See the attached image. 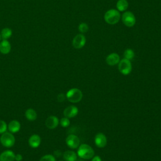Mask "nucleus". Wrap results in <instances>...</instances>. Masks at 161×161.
<instances>
[{"instance_id":"f8f14e48","label":"nucleus","mask_w":161,"mask_h":161,"mask_svg":"<svg viewBox=\"0 0 161 161\" xmlns=\"http://www.w3.org/2000/svg\"><path fill=\"white\" fill-rule=\"evenodd\" d=\"M119 60V56L116 53H112L108 55L106 58V62L107 64L111 66L118 64Z\"/></svg>"},{"instance_id":"4be33fe9","label":"nucleus","mask_w":161,"mask_h":161,"mask_svg":"<svg viewBox=\"0 0 161 161\" xmlns=\"http://www.w3.org/2000/svg\"><path fill=\"white\" fill-rule=\"evenodd\" d=\"M60 125L62 126V127H64V128H66L67 126H69L70 125V120L67 117H64L62 118L61 119H60Z\"/></svg>"},{"instance_id":"a211bd4d","label":"nucleus","mask_w":161,"mask_h":161,"mask_svg":"<svg viewBox=\"0 0 161 161\" xmlns=\"http://www.w3.org/2000/svg\"><path fill=\"white\" fill-rule=\"evenodd\" d=\"M25 115L26 119L29 121H34L37 118L36 112L32 108H29L26 109V111H25Z\"/></svg>"},{"instance_id":"1a4fd4ad","label":"nucleus","mask_w":161,"mask_h":161,"mask_svg":"<svg viewBox=\"0 0 161 161\" xmlns=\"http://www.w3.org/2000/svg\"><path fill=\"white\" fill-rule=\"evenodd\" d=\"M94 142L98 148H103L107 144L106 136L102 133H98L95 136Z\"/></svg>"},{"instance_id":"9d476101","label":"nucleus","mask_w":161,"mask_h":161,"mask_svg":"<svg viewBox=\"0 0 161 161\" xmlns=\"http://www.w3.org/2000/svg\"><path fill=\"white\" fill-rule=\"evenodd\" d=\"M59 120L57 116H50L45 120V126L50 130L55 129L58 125Z\"/></svg>"},{"instance_id":"0eeeda50","label":"nucleus","mask_w":161,"mask_h":161,"mask_svg":"<svg viewBox=\"0 0 161 161\" xmlns=\"http://www.w3.org/2000/svg\"><path fill=\"white\" fill-rule=\"evenodd\" d=\"M65 142L67 145L72 148V149H75L77 147H79L80 144V140L77 136L74 134H70L68 135V136L66 138Z\"/></svg>"},{"instance_id":"c85d7f7f","label":"nucleus","mask_w":161,"mask_h":161,"mask_svg":"<svg viewBox=\"0 0 161 161\" xmlns=\"http://www.w3.org/2000/svg\"><path fill=\"white\" fill-rule=\"evenodd\" d=\"M1 34H0V40H1Z\"/></svg>"},{"instance_id":"dca6fc26","label":"nucleus","mask_w":161,"mask_h":161,"mask_svg":"<svg viewBox=\"0 0 161 161\" xmlns=\"http://www.w3.org/2000/svg\"><path fill=\"white\" fill-rule=\"evenodd\" d=\"M20 123L16 120H12L8 125V128L11 133H16L20 130Z\"/></svg>"},{"instance_id":"393cba45","label":"nucleus","mask_w":161,"mask_h":161,"mask_svg":"<svg viewBox=\"0 0 161 161\" xmlns=\"http://www.w3.org/2000/svg\"><path fill=\"white\" fill-rule=\"evenodd\" d=\"M7 125L3 120H0V134L4 133L7 130Z\"/></svg>"},{"instance_id":"c756f323","label":"nucleus","mask_w":161,"mask_h":161,"mask_svg":"<svg viewBox=\"0 0 161 161\" xmlns=\"http://www.w3.org/2000/svg\"><path fill=\"white\" fill-rule=\"evenodd\" d=\"M60 161H62V160H60Z\"/></svg>"},{"instance_id":"20e7f679","label":"nucleus","mask_w":161,"mask_h":161,"mask_svg":"<svg viewBox=\"0 0 161 161\" xmlns=\"http://www.w3.org/2000/svg\"><path fill=\"white\" fill-rule=\"evenodd\" d=\"M0 142L4 147L9 148L14 145L15 143V138L11 132L9 133L5 131L4 133H2L0 138Z\"/></svg>"},{"instance_id":"2eb2a0df","label":"nucleus","mask_w":161,"mask_h":161,"mask_svg":"<svg viewBox=\"0 0 161 161\" xmlns=\"http://www.w3.org/2000/svg\"><path fill=\"white\" fill-rule=\"evenodd\" d=\"M11 44L7 40H3L0 42V52L3 54H8L11 51Z\"/></svg>"},{"instance_id":"aec40b11","label":"nucleus","mask_w":161,"mask_h":161,"mask_svg":"<svg viewBox=\"0 0 161 161\" xmlns=\"http://www.w3.org/2000/svg\"><path fill=\"white\" fill-rule=\"evenodd\" d=\"M12 35V30L9 28H4L1 30V36L3 40H7Z\"/></svg>"},{"instance_id":"ddd939ff","label":"nucleus","mask_w":161,"mask_h":161,"mask_svg":"<svg viewBox=\"0 0 161 161\" xmlns=\"http://www.w3.org/2000/svg\"><path fill=\"white\" fill-rule=\"evenodd\" d=\"M15 154L11 150H6L0 155V161H14Z\"/></svg>"},{"instance_id":"f3484780","label":"nucleus","mask_w":161,"mask_h":161,"mask_svg":"<svg viewBox=\"0 0 161 161\" xmlns=\"http://www.w3.org/2000/svg\"><path fill=\"white\" fill-rule=\"evenodd\" d=\"M63 157L65 161H76L77 159V154L73 151L67 150L64 153Z\"/></svg>"},{"instance_id":"423d86ee","label":"nucleus","mask_w":161,"mask_h":161,"mask_svg":"<svg viewBox=\"0 0 161 161\" xmlns=\"http://www.w3.org/2000/svg\"><path fill=\"white\" fill-rule=\"evenodd\" d=\"M122 21L126 26L131 27L135 25L136 19L131 12L126 11L122 15Z\"/></svg>"},{"instance_id":"f257e3e1","label":"nucleus","mask_w":161,"mask_h":161,"mask_svg":"<svg viewBox=\"0 0 161 161\" xmlns=\"http://www.w3.org/2000/svg\"><path fill=\"white\" fill-rule=\"evenodd\" d=\"M94 151L92 148L87 144H81L79 146L77 155L83 159L89 160L94 157Z\"/></svg>"},{"instance_id":"39448f33","label":"nucleus","mask_w":161,"mask_h":161,"mask_svg":"<svg viewBox=\"0 0 161 161\" xmlns=\"http://www.w3.org/2000/svg\"><path fill=\"white\" fill-rule=\"evenodd\" d=\"M132 69V66L130 60L126 58H123L118 63V70L123 75H128Z\"/></svg>"},{"instance_id":"f03ea898","label":"nucleus","mask_w":161,"mask_h":161,"mask_svg":"<svg viewBox=\"0 0 161 161\" xmlns=\"http://www.w3.org/2000/svg\"><path fill=\"white\" fill-rule=\"evenodd\" d=\"M104 18L107 23L109 25H115L120 19V14L118 10L111 9L105 13Z\"/></svg>"},{"instance_id":"cd10ccee","label":"nucleus","mask_w":161,"mask_h":161,"mask_svg":"<svg viewBox=\"0 0 161 161\" xmlns=\"http://www.w3.org/2000/svg\"><path fill=\"white\" fill-rule=\"evenodd\" d=\"M91 161H102V160L99 156H95L92 158Z\"/></svg>"},{"instance_id":"7ed1b4c3","label":"nucleus","mask_w":161,"mask_h":161,"mask_svg":"<svg viewBox=\"0 0 161 161\" xmlns=\"http://www.w3.org/2000/svg\"><path fill=\"white\" fill-rule=\"evenodd\" d=\"M83 97V94L82 91L77 88H73L67 91L66 94V98L69 101L76 103L81 101Z\"/></svg>"},{"instance_id":"9b49d317","label":"nucleus","mask_w":161,"mask_h":161,"mask_svg":"<svg viewBox=\"0 0 161 161\" xmlns=\"http://www.w3.org/2000/svg\"><path fill=\"white\" fill-rule=\"evenodd\" d=\"M79 110L78 108L73 105L67 106L64 110V115L65 117H67L68 118H71L73 117H75L78 114Z\"/></svg>"},{"instance_id":"6e6552de","label":"nucleus","mask_w":161,"mask_h":161,"mask_svg":"<svg viewBox=\"0 0 161 161\" xmlns=\"http://www.w3.org/2000/svg\"><path fill=\"white\" fill-rule=\"evenodd\" d=\"M86 38L82 34L77 35L72 40V45L75 48L79 49L82 48L86 44Z\"/></svg>"},{"instance_id":"6ab92c4d","label":"nucleus","mask_w":161,"mask_h":161,"mask_svg":"<svg viewBox=\"0 0 161 161\" xmlns=\"http://www.w3.org/2000/svg\"><path fill=\"white\" fill-rule=\"evenodd\" d=\"M116 8L120 11H125L128 8V3L126 0H118L116 3Z\"/></svg>"},{"instance_id":"4468645a","label":"nucleus","mask_w":161,"mask_h":161,"mask_svg":"<svg viewBox=\"0 0 161 161\" xmlns=\"http://www.w3.org/2000/svg\"><path fill=\"white\" fill-rule=\"evenodd\" d=\"M41 143V138L39 135L34 134L28 140V144L32 148H37Z\"/></svg>"},{"instance_id":"b1692460","label":"nucleus","mask_w":161,"mask_h":161,"mask_svg":"<svg viewBox=\"0 0 161 161\" xmlns=\"http://www.w3.org/2000/svg\"><path fill=\"white\" fill-rule=\"evenodd\" d=\"M79 30L80 32L81 33H86L88 31L89 27L87 26V25L85 23H81L79 25Z\"/></svg>"},{"instance_id":"412c9836","label":"nucleus","mask_w":161,"mask_h":161,"mask_svg":"<svg viewBox=\"0 0 161 161\" xmlns=\"http://www.w3.org/2000/svg\"><path fill=\"white\" fill-rule=\"evenodd\" d=\"M135 56V53L133 50L131 48H128L124 52V57L125 58L131 60L134 58Z\"/></svg>"},{"instance_id":"bb28decb","label":"nucleus","mask_w":161,"mask_h":161,"mask_svg":"<svg viewBox=\"0 0 161 161\" xmlns=\"http://www.w3.org/2000/svg\"><path fill=\"white\" fill-rule=\"evenodd\" d=\"M23 159V157L21 154L19 153H18L16 155H15V158H14V160H16V161H21Z\"/></svg>"},{"instance_id":"5701e85b","label":"nucleus","mask_w":161,"mask_h":161,"mask_svg":"<svg viewBox=\"0 0 161 161\" xmlns=\"http://www.w3.org/2000/svg\"><path fill=\"white\" fill-rule=\"evenodd\" d=\"M40 161H55V158L52 155L48 154L43 156L40 158Z\"/></svg>"},{"instance_id":"a878e982","label":"nucleus","mask_w":161,"mask_h":161,"mask_svg":"<svg viewBox=\"0 0 161 161\" xmlns=\"http://www.w3.org/2000/svg\"><path fill=\"white\" fill-rule=\"evenodd\" d=\"M66 98V95H64V94L62 93H60L57 96V99L59 102H62L65 100V99Z\"/></svg>"}]
</instances>
